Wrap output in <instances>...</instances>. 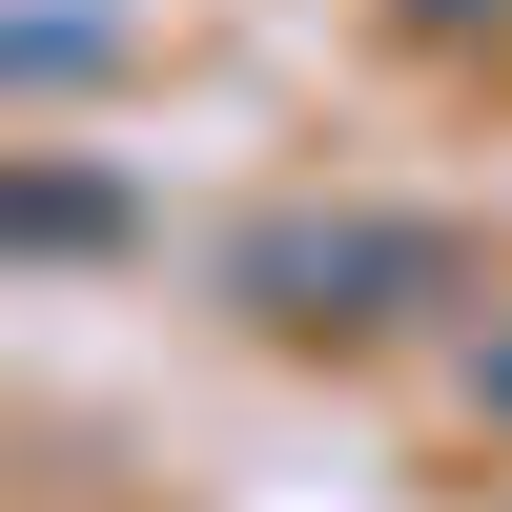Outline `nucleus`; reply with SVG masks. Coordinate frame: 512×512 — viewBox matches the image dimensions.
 Returning <instances> with one entry per match:
<instances>
[{
  "label": "nucleus",
  "mask_w": 512,
  "mask_h": 512,
  "mask_svg": "<svg viewBox=\"0 0 512 512\" xmlns=\"http://www.w3.org/2000/svg\"><path fill=\"white\" fill-rule=\"evenodd\" d=\"M472 410H512V349H472Z\"/></svg>",
  "instance_id": "obj_2"
},
{
  "label": "nucleus",
  "mask_w": 512,
  "mask_h": 512,
  "mask_svg": "<svg viewBox=\"0 0 512 512\" xmlns=\"http://www.w3.org/2000/svg\"><path fill=\"white\" fill-rule=\"evenodd\" d=\"M410 287H451V226H267L246 246V308L267 328H390Z\"/></svg>",
  "instance_id": "obj_1"
}]
</instances>
